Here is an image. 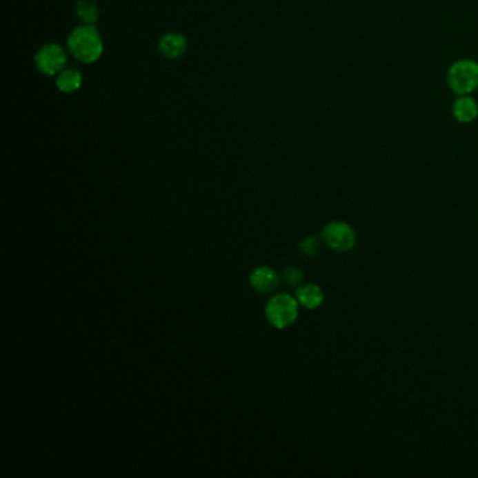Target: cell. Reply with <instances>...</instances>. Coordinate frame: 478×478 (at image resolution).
<instances>
[{"label":"cell","mask_w":478,"mask_h":478,"mask_svg":"<svg viewBox=\"0 0 478 478\" xmlns=\"http://www.w3.org/2000/svg\"><path fill=\"white\" fill-rule=\"evenodd\" d=\"M70 54L83 63L99 61L104 51V43L100 32L94 26H81L72 31L68 39Z\"/></svg>","instance_id":"1"},{"label":"cell","mask_w":478,"mask_h":478,"mask_svg":"<svg viewBox=\"0 0 478 478\" xmlns=\"http://www.w3.org/2000/svg\"><path fill=\"white\" fill-rule=\"evenodd\" d=\"M297 299L289 293H279L271 297L266 306V317L275 328H286L292 326L299 316Z\"/></svg>","instance_id":"2"},{"label":"cell","mask_w":478,"mask_h":478,"mask_svg":"<svg viewBox=\"0 0 478 478\" xmlns=\"http://www.w3.org/2000/svg\"><path fill=\"white\" fill-rule=\"evenodd\" d=\"M448 83L456 94L466 96L478 87V65L472 61H459L448 73Z\"/></svg>","instance_id":"3"},{"label":"cell","mask_w":478,"mask_h":478,"mask_svg":"<svg viewBox=\"0 0 478 478\" xmlns=\"http://www.w3.org/2000/svg\"><path fill=\"white\" fill-rule=\"evenodd\" d=\"M321 239L334 251H350L357 244L355 229L345 222H330L321 232Z\"/></svg>","instance_id":"4"},{"label":"cell","mask_w":478,"mask_h":478,"mask_svg":"<svg viewBox=\"0 0 478 478\" xmlns=\"http://www.w3.org/2000/svg\"><path fill=\"white\" fill-rule=\"evenodd\" d=\"M66 59L68 55L65 50L58 43H46L35 54L37 69L47 76H54L62 72L66 65Z\"/></svg>","instance_id":"5"},{"label":"cell","mask_w":478,"mask_h":478,"mask_svg":"<svg viewBox=\"0 0 478 478\" xmlns=\"http://www.w3.org/2000/svg\"><path fill=\"white\" fill-rule=\"evenodd\" d=\"M187 38L180 32H167L157 42V51L166 59H177L187 51Z\"/></svg>","instance_id":"6"},{"label":"cell","mask_w":478,"mask_h":478,"mask_svg":"<svg viewBox=\"0 0 478 478\" xmlns=\"http://www.w3.org/2000/svg\"><path fill=\"white\" fill-rule=\"evenodd\" d=\"M250 285L258 293H272L279 286L278 274L270 267H258L250 274Z\"/></svg>","instance_id":"7"},{"label":"cell","mask_w":478,"mask_h":478,"mask_svg":"<svg viewBox=\"0 0 478 478\" xmlns=\"http://www.w3.org/2000/svg\"><path fill=\"white\" fill-rule=\"evenodd\" d=\"M296 299L303 308L313 310V309H317L323 303L324 293L319 285L306 283V285L297 288Z\"/></svg>","instance_id":"8"},{"label":"cell","mask_w":478,"mask_h":478,"mask_svg":"<svg viewBox=\"0 0 478 478\" xmlns=\"http://www.w3.org/2000/svg\"><path fill=\"white\" fill-rule=\"evenodd\" d=\"M83 83V76L76 69L62 70L57 79V87L62 93H74L77 92Z\"/></svg>","instance_id":"9"},{"label":"cell","mask_w":478,"mask_h":478,"mask_svg":"<svg viewBox=\"0 0 478 478\" xmlns=\"http://www.w3.org/2000/svg\"><path fill=\"white\" fill-rule=\"evenodd\" d=\"M453 114L459 122H471L478 114L477 103L471 97L463 96L455 103Z\"/></svg>","instance_id":"10"},{"label":"cell","mask_w":478,"mask_h":478,"mask_svg":"<svg viewBox=\"0 0 478 478\" xmlns=\"http://www.w3.org/2000/svg\"><path fill=\"white\" fill-rule=\"evenodd\" d=\"M76 17L86 26H93L100 16V10L92 0H79L76 3Z\"/></svg>","instance_id":"11"},{"label":"cell","mask_w":478,"mask_h":478,"mask_svg":"<svg viewBox=\"0 0 478 478\" xmlns=\"http://www.w3.org/2000/svg\"><path fill=\"white\" fill-rule=\"evenodd\" d=\"M321 243H324L321 237L309 236V237H306V239L300 241L299 248L306 257H315V255L319 254V251L321 248Z\"/></svg>","instance_id":"12"},{"label":"cell","mask_w":478,"mask_h":478,"mask_svg":"<svg viewBox=\"0 0 478 478\" xmlns=\"http://www.w3.org/2000/svg\"><path fill=\"white\" fill-rule=\"evenodd\" d=\"M283 281L286 285L289 286H299L303 281V271L297 267H288L285 271H283Z\"/></svg>","instance_id":"13"}]
</instances>
